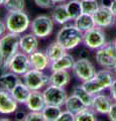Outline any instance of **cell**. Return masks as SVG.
Masks as SVG:
<instances>
[{
	"instance_id": "1",
	"label": "cell",
	"mask_w": 116,
	"mask_h": 121,
	"mask_svg": "<svg viewBox=\"0 0 116 121\" xmlns=\"http://www.w3.org/2000/svg\"><path fill=\"white\" fill-rule=\"evenodd\" d=\"M20 35L7 31L0 37V58L2 60V68L0 74L8 71V63L19 52Z\"/></svg>"
},
{
	"instance_id": "2",
	"label": "cell",
	"mask_w": 116,
	"mask_h": 121,
	"mask_svg": "<svg viewBox=\"0 0 116 121\" xmlns=\"http://www.w3.org/2000/svg\"><path fill=\"white\" fill-rule=\"evenodd\" d=\"M84 32L78 29L75 24H65L58 31L56 40L66 51H72L83 43Z\"/></svg>"
},
{
	"instance_id": "3",
	"label": "cell",
	"mask_w": 116,
	"mask_h": 121,
	"mask_svg": "<svg viewBox=\"0 0 116 121\" xmlns=\"http://www.w3.org/2000/svg\"><path fill=\"white\" fill-rule=\"evenodd\" d=\"M115 79V75L113 71L109 69H103L97 71L95 76L88 81L82 83V86L89 93L96 95L98 93L103 92L104 90L109 89Z\"/></svg>"
},
{
	"instance_id": "4",
	"label": "cell",
	"mask_w": 116,
	"mask_h": 121,
	"mask_svg": "<svg viewBox=\"0 0 116 121\" xmlns=\"http://www.w3.org/2000/svg\"><path fill=\"white\" fill-rule=\"evenodd\" d=\"M5 24L7 31L23 35L30 27L31 20L28 14L24 11H16V12H8L5 16Z\"/></svg>"
},
{
	"instance_id": "5",
	"label": "cell",
	"mask_w": 116,
	"mask_h": 121,
	"mask_svg": "<svg viewBox=\"0 0 116 121\" xmlns=\"http://www.w3.org/2000/svg\"><path fill=\"white\" fill-rule=\"evenodd\" d=\"M55 28V21L52 16L47 14H39L35 16L31 20L30 23V32H32L39 39H46L50 36L54 31Z\"/></svg>"
},
{
	"instance_id": "6",
	"label": "cell",
	"mask_w": 116,
	"mask_h": 121,
	"mask_svg": "<svg viewBox=\"0 0 116 121\" xmlns=\"http://www.w3.org/2000/svg\"><path fill=\"white\" fill-rule=\"evenodd\" d=\"M21 79L31 91H42L50 85V76L44 73V71L30 69L21 76Z\"/></svg>"
},
{
	"instance_id": "7",
	"label": "cell",
	"mask_w": 116,
	"mask_h": 121,
	"mask_svg": "<svg viewBox=\"0 0 116 121\" xmlns=\"http://www.w3.org/2000/svg\"><path fill=\"white\" fill-rule=\"evenodd\" d=\"M83 43L89 50H99L107 44L106 35L104 28L95 26L92 29L84 32Z\"/></svg>"
},
{
	"instance_id": "8",
	"label": "cell",
	"mask_w": 116,
	"mask_h": 121,
	"mask_svg": "<svg viewBox=\"0 0 116 121\" xmlns=\"http://www.w3.org/2000/svg\"><path fill=\"white\" fill-rule=\"evenodd\" d=\"M95 59L97 64L103 69L112 70L116 65V47L114 43H107L105 47L97 50Z\"/></svg>"
},
{
	"instance_id": "9",
	"label": "cell",
	"mask_w": 116,
	"mask_h": 121,
	"mask_svg": "<svg viewBox=\"0 0 116 121\" xmlns=\"http://www.w3.org/2000/svg\"><path fill=\"white\" fill-rule=\"evenodd\" d=\"M72 72L75 77L83 83L92 79L97 71L95 69V66L88 58H79L75 62Z\"/></svg>"
},
{
	"instance_id": "10",
	"label": "cell",
	"mask_w": 116,
	"mask_h": 121,
	"mask_svg": "<svg viewBox=\"0 0 116 121\" xmlns=\"http://www.w3.org/2000/svg\"><path fill=\"white\" fill-rule=\"evenodd\" d=\"M43 93L47 105L60 106V107H64L65 106L67 98L69 97L65 88L58 87L52 84L48 85L47 88H44Z\"/></svg>"
},
{
	"instance_id": "11",
	"label": "cell",
	"mask_w": 116,
	"mask_h": 121,
	"mask_svg": "<svg viewBox=\"0 0 116 121\" xmlns=\"http://www.w3.org/2000/svg\"><path fill=\"white\" fill-rule=\"evenodd\" d=\"M31 69L29 56L25 52L19 51L17 54L10 60L8 63V71L16 74L18 76H23L25 73Z\"/></svg>"
},
{
	"instance_id": "12",
	"label": "cell",
	"mask_w": 116,
	"mask_h": 121,
	"mask_svg": "<svg viewBox=\"0 0 116 121\" xmlns=\"http://www.w3.org/2000/svg\"><path fill=\"white\" fill-rule=\"evenodd\" d=\"M94 21L96 26L101 28H108L111 27L112 25H115L116 16L111 11L110 7L101 6L97 9L96 12L93 14Z\"/></svg>"
},
{
	"instance_id": "13",
	"label": "cell",
	"mask_w": 116,
	"mask_h": 121,
	"mask_svg": "<svg viewBox=\"0 0 116 121\" xmlns=\"http://www.w3.org/2000/svg\"><path fill=\"white\" fill-rule=\"evenodd\" d=\"M18 110V103L10 91L0 88V114L10 115Z\"/></svg>"
},
{
	"instance_id": "14",
	"label": "cell",
	"mask_w": 116,
	"mask_h": 121,
	"mask_svg": "<svg viewBox=\"0 0 116 121\" xmlns=\"http://www.w3.org/2000/svg\"><path fill=\"white\" fill-rule=\"evenodd\" d=\"M113 99L111 96H108L104 93H98L94 95V99H93L92 103V108L96 111L97 114L101 115H107V113L109 112L111 105L113 104Z\"/></svg>"
},
{
	"instance_id": "15",
	"label": "cell",
	"mask_w": 116,
	"mask_h": 121,
	"mask_svg": "<svg viewBox=\"0 0 116 121\" xmlns=\"http://www.w3.org/2000/svg\"><path fill=\"white\" fill-rule=\"evenodd\" d=\"M46 100L43 91H31L30 95L25 103V106L28 111L33 112H42L46 107Z\"/></svg>"
},
{
	"instance_id": "16",
	"label": "cell",
	"mask_w": 116,
	"mask_h": 121,
	"mask_svg": "<svg viewBox=\"0 0 116 121\" xmlns=\"http://www.w3.org/2000/svg\"><path fill=\"white\" fill-rule=\"evenodd\" d=\"M29 60H30L31 69L39 70V71H46L50 69L51 60L47 58L46 52H42L37 50L36 52L28 55Z\"/></svg>"
},
{
	"instance_id": "17",
	"label": "cell",
	"mask_w": 116,
	"mask_h": 121,
	"mask_svg": "<svg viewBox=\"0 0 116 121\" xmlns=\"http://www.w3.org/2000/svg\"><path fill=\"white\" fill-rule=\"evenodd\" d=\"M39 37L35 36L32 32L21 35L19 40V50L25 52L26 55H30L39 48Z\"/></svg>"
},
{
	"instance_id": "18",
	"label": "cell",
	"mask_w": 116,
	"mask_h": 121,
	"mask_svg": "<svg viewBox=\"0 0 116 121\" xmlns=\"http://www.w3.org/2000/svg\"><path fill=\"white\" fill-rule=\"evenodd\" d=\"M76 62L74 56L67 52V54L64 55L62 58H60L59 60H55V62L51 63L50 66V70L51 72H56V71H69L72 70L74 67V64Z\"/></svg>"
},
{
	"instance_id": "19",
	"label": "cell",
	"mask_w": 116,
	"mask_h": 121,
	"mask_svg": "<svg viewBox=\"0 0 116 121\" xmlns=\"http://www.w3.org/2000/svg\"><path fill=\"white\" fill-rule=\"evenodd\" d=\"M51 16L53 18V20L55 21V23H58L60 25H65L70 20H72L68 10H67L66 3L56 4V6L52 9Z\"/></svg>"
},
{
	"instance_id": "20",
	"label": "cell",
	"mask_w": 116,
	"mask_h": 121,
	"mask_svg": "<svg viewBox=\"0 0 116 121\" xmlns=\"http://www.w3.org/2000/svg\"><path fill=\"white\" fill-rule=\"evenodd\" d=\"M22 80L20 76L12 73L10 71L4 72V73L0 74V88L5 89L7 91L12 90L18 83Z\"/></svg>"
},
{
	"instance_id": "21",
	"label": "cell",
	"mask_w": 116,
	"mask_h": 121,
	"mask_svg": "<svg viewBox=\"0 0 116 121\" xmlns=\"http://www.w3.org/2000/svg\"><path fill=\"white\" fill-rule=\"evenodd\" d=\"M31 93V90L24 84L23 81H20L18 84L11 90V94L14 97V99L17 101L18 104H24L26 103L29 95Z\"/></svg>"
},
{
	"instance_id": "22",
	"label": "cell",
	"mask_w": 116,
	"mask_h": 121,
	"mask_svg": "<svg viewBox=\"0 0 116 121\" xmlns=\"http://www.w3.org/2000/svg\"><path fill=\"white\" fill-rule=\"evenodd\" d=\"M71 82V74L69 71H56L50 75V84L65 88Z\"/></svg>"
},
{
	"instance_id": "23",
	"label": "cell",
	"mask_w": 116,
	"mask_h": 121,
	"mask_svg": "<svg viewBox=\"0 0 116 121\" xmlns=\"http://www.w3.org/2000/svg\"><path fill=\"white\" fill-rule=\"evenodd\" d=\"M74 24L82 32H86L96 26L93 15L87 14V13H82L80 16H78L74 20Z\"/></svg>"
},
{
	"instance_id": "24",
	"label": "cell",
	"mask_w": 116,
	"mask_h": 121,
	"mask_svg": "<svg viewBox=\"0 0 116 121\" xmlns=\"http://www.w3.org/2000/svg\"><path fill=\"white\" fill-rule=\"evenodd\" d=\"M67 52L68 51H66L57 40L51 43L46 48V54L47 56V58L50 59L51 63L59 60L60 58H62L64 55L67 54Z\"/></svg>"
},
{
	"instance_id": "25",
	"label": "cell",
	"mask_w": 116,
	"mask_h": 121,
	"mask_svg": "<svg viewBox=\"0 0 116 121\" xmlns=\"http://www.w3.org/2000/svg\"><path fill=\"white\" fill-rule=\"evenodd\" d=\"M64 107H65V110H68L71 113H73V114L76 115L77 113L82 111L84 108L87 107V106H86L76 95L72 94V95H70L68 98H67Z\"/></svg>"
},
{
	"instance_id": "26",
	"label": "cell",
	"mask_w": 116,
	"mask_h": 121,
	"mask_svg": "<svg viewBox=\"0 0 116 121\" xmlns=\"http://www.w3.org/2000/svg\"><path fill=\"white\" fill-rule=\"evenodd\" d=\"M72 94L76 95L79 99L83 102V103L87 106V107H92L93 99H94V95L86 91L85 88L82 85H77L73 88Z\"/></svg>"
},
{
	"instance_id": "27",
	"label": "cell",
	"mask_w": 116,
	"mask_h": 121,
	"mask_svg": "<svg viewBox=\"0 0 116 121\" xmlns=\"http://www.w3.org/2000/svg\"><path fill=\"white\" fill-rule=\"evenodd\" d=\"M66 7L71 16V19L73 21L83 13L82 12V6L80 0H69V1L66 2Z\"/></svg>"
},
{
	"instance_id": "28",
	"label": "cell",
	"mask_w": 116,
	"mask_h": 121,
	"mask_svg": "<svg viewBox=\"0 0 116 121\" xmlns=\"http://www.w3.org/2000/svg\"><path fill=\"white\" fill-rule=\"evenodd\" d=\"M42 112L47 121H56L63 112V109L60 106L46 105V107H44V109Z\"/></svg>"
},
{
	"instance_id": "29",
	"label": "cell",
	"mask_w": 116,
	"mask_h": 121,
	"mask_svg": "<svg viewBox=\"0 0 116 121\" xmlns=\"http://www.w3.org/2000/svg\"><path fill=\"white\" fill-rule=\"evenodd\" d=\"M76 121H97V113L92 107H86L75 115Z\"/></svg>"
},
{
	"instance_id": "30",
	"label": "cell",
	"mask_w": 116,
	"mask_h": 121,
	"mask_svg": "<svg viewBox=\"0 0 116 121\" xmlns=\"http://www.w3.org/2000/svg\"><path fill=\"white\" fill-rule=\"evenodd\" d=\"M4 8L7 12H16V11H24L25 0H5Z\"/></svg>"
},
{
	"instance_id": "31",
	"label": "cell",
	"mask_w": 116,
	"mask_h": 121,
	"mask_svg": "<svg viewBox=\"0 0 116 121\" xmlns=\"http://www.w3.org/2000/svg\"><path fill=\"white\" fill-rule=\"evenodd\" d=\"M82 6V12L87 14H94L100 7L98 0H80Z\"/></svg>"
},
{
	"instance_id": "32",
	"label": "cell",
	"mask_w": 116,
	"mask_h": 121,
	"mask_svg": "<svg viewBox=\"0 0 116 121\" xmlns=\"http://www.w3.org/2000/svg\"><path fill=\"white\" fill-rule=\"evenodd\" d=\"M24 121H47L43 112H33L29 111L24 118Z\"/></svg>"
},
{
	"instance_id": "33",
	"label": "cell",
	"mask_w": 116,
	"mask_h": 121,
	"mask_svg": "<svg viewBox=\"0 0 116 121\" xmlns=\"http://www.w3.org/2000/svg\"><path fill=\"white\" fill-rule=\"evenodd\" d=\"M34 4L43 9H53L56 6L55 0H33Z\"/></svg>"
},
{
	"instance_id": "34",
	"label": "cell",
	"mask_w": 116,
	"mask_h": 121,
	"mask_svg": "<svg viewBox=\"0 0 116 121\" xmlns=\"http://www.w3.org/2000/svg\"><path fill=\"white\" fill-rule=\"evenodd\" d=\"M56 121H76L75 120V114L71 113L68 110H63L61 115L58 117Z\"/></svg>"
},
{
	"instance_id": "35",
	"label": "cell",
	"mask_w": 116,
	"mask_h": 121,
	"mask_svg": "<svg viewBox=\"0 0 116 121\" xmlns=\"http://www.w3.org/2000/svg\"><path fill=\"white\" fill-rule=\"evenodd\" d=\"M107 116L109 121H116V102H113V104L111 105L110 110L107 113Z\"/></svg>"
},
{
	"instance_id": "36",
	"label": "cell",
	"mask_w": 116,
	"mask_h": 121,
	"mask_svg": "<svg viewBox=\"0 0 116 121\" xmlns=\"http://www.w3.org/2000/svg\"><path fill=\"white\" fill-rule=\"evenodd\" d=\"M109 92H110V96L113 99L114 102H116V78L114 79L112 85L109 87Z\"/></svg>"
},
{
	"instance_id": "37",
	"label": "cell",
	"mask_w": 116,
	"mask_h": 121,
	"mask_svg": "<svg viewBox=\"0 0 116 121\" xmlns=\"http://www.w3.org/2000/svg\"><path fill=\"white\" fill-rule=\"evenodd\" d=\"M7 32V27L5 24V21H3L0 19V37L3 36Z\"/></svg>"
},
{
	"instance_id": "38",
	"label": "cell",
	"mask_w": 116,
	"mask_h": 121,
	"mask_svg": "<svg viewBox=\"0 0 116 121\" xmlns=\"http://www.w3.org/2000/svg\"><path fill=\"white\" fill-rule=\"evenodd\" d=\"M26 114H27V113L23 112L22 110H17V111L15 112V117H16L17 120H24Z\"/></svg>"
},
{
	"instance_id": "39",
	"label": "cell",
	"mask_w": 116,
	"mask_h": 121,
	"mask_svg": "<svg viewBox=\"0 0 116 121\" xmlns=\"http://www.w3.org/2000/svg\"><path fill=\"white\" fill-rule=\"evenodd\" d=\"M111 2H112V0H101V1H100L99 3H100V5H101V6L110 7Z\"/></svg>"
},
{
	"instance_id": "40",
	"label": "cell",
	"mask_w": 116,
	"mask_h": 121,
	"mask_svg": "<svg viewBox=\"0 0 116 121\" xmlns=\"http://www.w3.org/2000/svg\"><path fill=\"white\" fill-rule=\"evenodd\" d=\"M110 9H111L112 12H113V14L116 16V0H112L111 5H110Z\"/></svg>"
},
{
	"instance_id": "41",
	"label": "cell",
	"mask_w": 116,
	"mask_h": 121,
	"mask_svg": "<svg viewBox=\"0 0 116 121\" xmlns=\"http://www.w3.org/2000/svg\"><path fill=\"white\" fill-rule=\"evenodd\" d=\"M68 0H55L56 4H61V3H66Z\"/></svg>"
},
{
	"instance_id": "42",
	"label": "cell",
	"mask_w": 116,
	"mask_h": 121,
	"mask_svg": "<svg viewBox=\"0 0 116 121\" xmlns=\"http://www.w3.org/2000/svg\"><path fill=\"white\" fill-rule=\"evenodd\" d=\"M0 121H11L9 118H7V117H1L0 118Z\"/></svg>"
},
{
	"instance_id": "43",
	"label": "cell",
	"mask_w": 116,
	"mask_h": 121,
	"mask_svg": "<svg viewBox=\"0 0 116 121\" xmlns=\"http://www.w3.org/2000/svg\"><path fill=\"white\" fill-rule=\"evenodd\" d=\"M112 71H113V73H114V75H115V77H116V65L113 67V69H112Z\"/></svg>"
},
{
	"instance_id": "44",
	"label": "cell",
	"mask_w": 116,
	"mask_h": 121,
	"mask_svg": "<svg viewBox=\"0 0 116 121\" xmlns=\"http://www.w3.org/2000/svg\"><path fill=\"white\" fill-rule=\"evenodd\" d=\"M4 2H5V0H0V6H3Z\"/></svg>"
},
{
	"instance_id": "45",
	"label": "cell",
	"mask_w": 116,
	"mask_h": 121,
	"mask_svg": "<svg viewBox=\"0 0 116 121\" xmlns=\"http://www.w3.org/2000/svg\"><path fill=\"white\" fill-rule=\"evenodd\" d=\"M1 68H2V60H1V58H0V71H1Z\"/></svg>"
},
{
	"instance_id": "46",
	"label": "cell",
	"mask_w": 116,
	"mask_h": 121,
	"mask_svg": "<svg viewBox=\"0 0 116 121\" xmlns=\"http://www.w3.org/2000/svg\"><path fill=\"white\" fill-rule=\"evenodd\" d=\"M113 43H114V45H115V47H116V39H114V41H113Z\"/></svg>"
},
{
	"instance_id": "47",
	"label": "cell",
	"mask_w": 116,
	"mask_h": 121,
	"mask_svg": "<svg viewBox=\"0 0 116 121\" xmlns=\"http://www.w3.org/2000/svg\"><path fill=\"white\" fill-rule=\"evenodd\" d=\"M16 121H24V120H16Z\"/></svg>"
},
{
	"instance_id": "48",
	"label": "cell",
	"mask_w": 116,
	"mask_h": 121,
	"mask_svg": "<svg viewBox=\"0 0 116 121\" xmlns=\"http://www.w3.org/2000/svg\"><path fill=\"white\" fill-rule=\"evenodd\" d=\"M115 27H116V21H115Z\"/></svg>"
}]
</instances>
